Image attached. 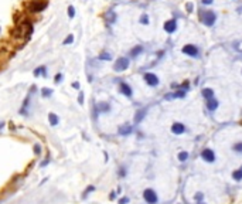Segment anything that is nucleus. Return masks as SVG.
I'll use <instances>...</instances> for the list:
<instances>
[{"instance_id":"2f4dec72","label":"nucleus","mask_w":242,"mask_h":204,"mask_svg":"<svg viewBox=\"0 0 242 204\" xmlns=\"http://www.w3.org/2000/svg\"><path fill=\"white\" fill-rule=\"evenodd\" d=\"M186 9H187V11H188V13H190V11H193V5H191V3L186 5Z\"/></svg>"},{"instance_id":"6ab92c4d","label":"nucleus","mask_w":242,"mask_h":204,"mask_svg":"<svg viewBox=\"0 0 242 204\" xmlns=\"http://www.w3.org/2000/svg\"><path fill=\"white\" fill-rule=\"evenodd\" d=\"M142 53H143V47H142V46H136L135 48H132L130 57H133V58H135V57H137L139 54H142Z\"/></svg>"},{"instance_id":"9b49d317","label":"nucleus","mask_w":242,"mask_h":204,"mask_svg":"<svg viewBox=\"0 0 242 204\" xmlns=\"http://www.w3.org/2000/svg\"><path fill=\"white\" fill-rule=\"evenodd\" d=\"M205 105H207V109L208 111H217L219 107V101L218 99H215V98H211V99H207V102H205Z\"/></svg>"},{"instance_id":"423d86ee","label":"nucleus","mask_w":242,"mask_h":204,"mask_svg":"<svg viewBox=\"0 0 242 204\" xmlns=\"http://www.w3.org/2000/svg\"><path fill=\"white\" fill-rule=\"evenodd\" d=\"M127 67H129V58H126V57H121V58H118L116 60L115 65H113V70L118 71V72H121V71L127 70Z\"/></svg>"},{"instance_id":"a211bd4d","label":"nucleus","mask_w":242,"mask_h":204,"mask_svg":"<svg viewBox=\"0 0 242 204\" xmlns=\"http://www.w3.org/2000/svg\"><path fill=\"white\" fill-rule=\"evenodd\" d=\"M105 19H106L108 23H111V24H112V23H115V19H116V14L113 13L112 10H109V11H108L106 14H105Z\"/></svg>"},{"instance_id":"412c9836","label":"nucleus","mask_w":242,"mask_h":204,"mask_svg":"<svg viewBox=\"0 0 242 204\" xmlns=\"http://www.w3.org/2000/svg\"><path fill=\"white\" fill-rule=\"evenodd\" d=\"M187 91H184V89H178V91H174L173 92V98H184L186 97Z\"/></svg>"},{"instance_id":"7c9ffc66","label":"nucleus","mask_w":242,"mask_h":204,"mask_svg":"<svg viewBox=\"0 0 242 204\" xmlns=\"http://www.w3.org/2000/svg\"><path fill=\"white\" fill-rule=\"evenodd\" d=\"M51 94H52L51 89H48V88H44V89H42V97H44V98H46V97H50Z\"/></svg>"},{"instance_id":"2eb2a0df","label":"nucleus","mask_w":242,"mask_h":204,"mask_svg":"<svg viewBox=\"0 0 242 204\" xmlns=\"http://www.w3.org/2000/svg\"><path fill=\"white\" fill-rule=\"evenodd\" d=\"M177 159H178V162L180 163H186L188 159H190V153L187 152V150H181V152L177 155Z\"/></svg>"},{"instance_id":"aec40b11","label":"nucleus","mask_w":242,"mask_h":204,"mask_svg":"<svg viewBox=\"0 0 242 204\" xmlns=\"http://www.w3.org/2000/svg\"><path fill=\"white\" fill-rule=\"evenodd\" d=\"M144 115H146V109H143V111H137L136 112V116H135V122L136 123H139V122H142V119L144 118Z\"/></svg>"},{"instance_id":"1a4fd4ad","label":"nucleus","mask_w":242,"mask_h":204,"mask_svg":"<svg viewBox=\"0 0 242 204\" xmlns=\"http://www.w3.org/2000/svg\"><path fill=\"white\" fill-rule=\"evenodd\" d=\"M187 132V128L184 123H181V122H174L171 125V133L174 135H183Z\"/></svg>"},{"instance_id":"5701e85b","label":"nucleus","mask_w":242,"mask_h":204,"mask_svg":"<svg viewBox=\"0 0 242 204\" xmlns=\"http://www.w3.org/2000/svg\"><path fill=\"white\" fill-rule=\"evenodd\" d=\"M194 201L196 203H200V201H204V193L203 191H198L194 194Z\"/></svg>"},{"instance_id":"6e6552de","label":"nucleus","mask_w":242,"mask_h":204,"mask_svg":"<svg viewBox=\"0 0 242 204\" xmlns=\"http://www.w3.org/2000/svg\"><path fill=\"white\" fill-rule=\"evenodd\" d=\"M143 78H144V81H146V84L150 85V87H157L159 82H160V81H159V77L156 74H153V72H146Z\"/></svg>"},{"instance_id":"a878e982","label":"nucleus","mask_w":242,"mask_h":204,"mask_svg":"<svg viewBox=\"0 0 242 204\" xmlns=\"http://www.w3.org/2000/svg\"><path fill=\"white\" fill-rule=\"evenodd\" d=\"M47 75V71H46V67H40V68H37V70L34 71V75Z\"/></svg>"},{"instance_id":"f704fd0d","label":"nucleus","mask_w":242,"mask_h":204,"mask_svg":"<svg viewBox=\"0 0 242 204\" xmlns=\"http://www.w3.org/2000/svg\"><path fill=\"white\" fill-rule=\"evenodd\" d=\"M82 101H84V94L81 92L79 94V104H82Z\"/></svg>"},{"instance_id":"39448f33","label":"nucleus","mask_w":242,"mask_h":204,"mask_svg":"<svg viewBox=\"0 0 242 204\" xmlns=\"http://www.w3.org/2000/svg\"><path fill=\"white\" fill-rule=\"evenodd\" d=\"M17 26H20V27L23 28V31H24V36L26 37H30L31 34H33V30H34V26H33V21L31 20H28V19H26V20H21Z\"/></svg>"},{"instance_id":"473e14b6","label":"nucleus","mask_w":242,"mask_h":204,"mask_svg":"<svg viewBox=\"0 0 242 204\" xmlns=\"http://www.w3.org/2000/svg\"><path fill=\"white\" fill-rule=\"evenodd\" d=\"M201 2H203V5H211L214 0H201Z\"/></svg>"},{"instance_id":"cd10ccee","label":"nucleus","mask_w":242,"mask_h":204,"mask_svg":"<svg viewBox=\"0 0 242 204\" xmlns=\"http://www.w3.org/2000/svg\"><path fill=\"white\" fill-rule=\"evenodd\" d=\"M48 118H50V122H51V125H57V123H58V118H57L54 113H50V116H48Z\"/></svg>"},{"instance_id":"0eeeda50","label":"nucleus","mask_w":242,"mask_h":204,"mask_svg":"<svg viewBox=\"0 0 242 204\" xmlns=\"http://www.w3.org/2000/svg\"><path fill=\"white\" fill-rule=\"evenodd\" d=\"M181 51L184 53V54H187L188 57H193V58H197L198 54H200V53H198V48H197L194 44H187V46L183 47Z\"/></svg>"},{"instance_id":"7ed1b4c3","label":"nucleus","mask_w":242,"mask_h":204,"mask_svg":"<svg viewBox=\"0 0 242 204\" xmlns=\"http://www.w3.org/2000/svg\"><path fill=\"white\" fill-rule=\"evenodd\" d=\"M200 156L205 163H214L215 160H217V155H215V152L211 148H204L201 150Z\"/></svg>"},{"instance_id":"f03ea898","label":"nucleus","mask_w":242,"mask_h":204,"mask_svg":"<svg viewBox=\"0 0 242 204\" xmlns=\"http://www.w3.org/2000/svg\"><path fill=\"white\" fill-rule=\"evenodd\" d=\"M143 199L147 204H157L159 203V196L156 193V190L153 189H146L143 191Z\"/></svg>"},{"instance_id":"dca6fc26","label":"nucleus","mask_w":242,"mask_h":204,"mask_svg":"<svg viewBox=\"0 0 242 204\" xmlns=\"http://www.w3.org/2000/svg\"><path fill=\"white\" fill-rule=\"evenodd\" d=\"M201 94H203V97H204L205 99H211V98H214V89L212 88H204L203 91H201Z\"/></svg>"},{"instance_id":"ddd939ff","label":"nucleus","mask_w":242,"mask_h":204,"mask_svg":"<svg viewBox=\"0 0 242 204\" xmlns=\"http://www.w3.org/2000/svg\"><path fill=\"white\" fill-rule=\"evenodd\" d=\"M119 91H121L123 95H126V97H129V98L133 95V91H132V88L126 82H121V85H119Z\"/></svg>"},{"instance_id":"e433bc0d","label":"nucleus","mask_w":242,"mask_h":204,"mask_svg":"<svg viewBox=\"0 0 242 204\" xmlns=\"http://www.w3.org/2000/svg\"><path fill=\"white\" fill-rule=\"evenodd\" d=\"M197 204H207V203H204V201H200V203H197Z\"/></svg>"},{"instance_id":"c9c22d12","label":"nucleus","mask_w":242,"mask_h":204,"mask_svg":"<svg viewBox=\"0 0 242 204\" xmlns=\"http://www.w3.org/2000/svg\"><path fill=\"white\" fill-rule=\"evenodd\" d=\"M72 87H74V88H79V84L78 82H74V84H72Z\"/></svg>"},{"instance_id":"4c0bfd02","label":"nucleus","mask_w":242,"mask_h":204,"mask_svg":"<svg viewBox=\"0 0 242 204\" xmlns=\"http://www.w3.org/2000/svg\"><path fill=\"white\" fill-rule=\"evenodd\" d=\"M239 169H241V170H242V166H241V167H239Z\"/></svg>"},{"instance_id":"f257e3e1","label":"nucleus","mask_w":242,"mask_h":204,"mask_svg":"<svg viewBox=\"0 0 242 204\" xmlns=\"http://www.w3.org/2000/svg\"><path fill=\"white\" fill-rule=\"evenodd\" d=\"M48 6V2H41V0H31L26 5V10L30 13H41L42 10H46V7Z\"/></svg>"},{"instance_id":"f3484780","label":"nucleus","mask_w":242,"mask_h":204,"mask_svg":"<svg viewBox=\"0 0 242 204\" xmlns=\"http://www.w3.org/2000/svg\"><path fill=\"white\" fill-rule=\"evenodd\" d=\"M231 176H232V179L235 181H242V170L241 169H235V170L231 173Z\"/></svg>"},{"instance_id":"393cba45","label":"nucleus","mask_w":242,"mask_h":204,"mask_svg":"<svg viewBox=\"0 0 242 204\" xmlns=\"http://www.w3.org/2000/svg\"><path fill=\"white\" fill-rule=\"evenodd\" d=\"M68 17H70V19H74L75 17V7L74 6H68Z\"/></svg>"},{"instance_id":"c85d7f7f","label":"nucleus","mask_w":242,"mask_h":204,"mask_svg":"<svg viewBox=\"0 0 242 204\" xmlns=\"http://www.w3.org/2000/svg\"><path fill=\"white\" fill-rule=\"evenodd\" d=\"M72 43H74V36H72V34H70V36H68V37L64 40V46H67V44H72Z\"/></svg>"},{"instance_id":"c756f323","label":"nucleus","mask_w":242,"mask_h":204,"mask_svg":"<svg viewBox=\"0 0 242 204\" xmlns=\"http://www.w3.org/2000/svg\"><path fill=\"white\" fill-rule=\"evenodd\" d=\"M99 108H101V111H102V112H108L109 109H111V107H109L108 104H101V105H99Z\"/></svg>"},{"instance_id":"f8f14e48","label":"nucleus","mask_w":242,"mask_h":204,"mask_svg":"<svg viewBox=\"0 0 242 204\" xmlns=\"http://www.w3.org/2000/svg\"><path fill=\"white\" fill-rule=\"evenodd\" d=\"M176 28H177V21L176 20H167L166 23H164V31H167V33H174L176 31Z\"/></svg>"},{"instance_id":"b1692460","label":"nucleus","mask_w":242,"mask_h":204,"mask_svg":"<svg viewBox=\"0 0 242 204\" xmlns=\"http://www.w3.org/2000/svg\"><path fill=\"white\" fill-rule=\"evenodd\" d=\"M140 23L143 24V26H147V24H149V16H147V14H142V16H140Z\"/></svg>"},{"instance_id":"4be33fe9","label":"nucleus","mask_w":242,"mask_h":204,"mask_svg":"<svg viewBox=\"0 0 242 204\" xmlns=\"http://www.w3.org/2000/svg\"><path fill=\"white\" fill-rule=\"evenodd\" d=\"M119 132H121V135H129L132 132V126H129V125L122 126L121 129H119Z\"/></svg>"},{"instance_id":"72a5a7b5","label":"nucleus","mask_w":242,"mask_h":204,"mask_svg":"<svg viewBox=\"0 0 242 204\" xmlns=\"http://www.w3.org/2000/svg\"><path fill=\"white\" fill-rule=\"evenodd\" d=\"M61 78H62V75H61V74L55 75V82H60V81H61Z\"/></svg>"},{"instance_id":"9d476101","label":"nucleus","mask_w":242,"mask_h":204,"mask_svg":"<svg viewBox=\"0 0 242 204\" xmlns=\"http://www.w3.org/2000/svg\"><path fill=\"white\" fill-rule=\"evenodd\" d=\"M10 34H11V37H13L14 40H23V37H24V31L20 26H16V27L10 31Z\"/></svg>"},{"instance_id":"20e7f679","label":"nucleus","mask_w":242,"mask_h":204,"mask_svg":"<svg viewBox=\"0 0 242 204\" xmlns=\"http://www.w3.org/2000/svg\"><path fill=\"white\" fill-rule=\"evenodd\" d=\"M215 20H217V14H215L214 11H211V10L201 13V21H203L205 26H208V27H211V26L215 23Z\"/></svg>"},{"instance_id":"4468645a","label":"nucleus","mask_w":242,"mask_h":204,"mask_svg":"<svg viewBox=\"0 0 242 204\" xmlns=\"http://www.w3.org/2000/svg\"><path fill=\"white\" fill-rule=\"evenodd\" d=\"M231 150L237 155H242V140H238V142H234L232 146H231Z\"/></svg>"},{"instance_id":"bb28decb","label":"nucleus","mask_w":242,"mask_h":204,"mask_svg":"<svg viewBox=\"0 0 242 204\" xmlns=\"http://www.w3.org/2000/svg\"><path fill=\"white\" fill-rule=\"evenodd\" d=\"M99 58H101V60H105V61H109L112 57H111V54H109V53H101Z\"/></svg>"}]
</instances>
